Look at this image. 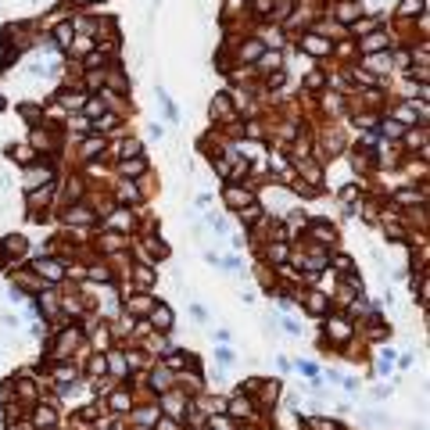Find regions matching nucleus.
<instances>
[{
	"mask_svg": "<svg viewBox=\"0 0 430 430\" xmlns=\"http://www.w3.org/2000/svg\"><path fill=\"white\" fill-rule=\"evenodd\" d=\"M36 272L43 276V280H51V283H54V280H61V266H57V262H51V258H47V262L40 258V262H36Z\"/></svg>",
	"mask_w": 430,
	"mask_h": 430,
	"instance_id": "f257e3e1",
	"label": "nucleus"
},
{
	"mask_svg": "<svg viewBox=\"0 0 430 430\" xmlns=\"http://www.w3.org/2000/svg\"><path fill=\"white\" fill-rule=\"evenodd\" d=\"M155 322H158L161 330H168V326H172V312H168L165 305H161V309H155Z\"/></svg>",
	"mask_w": 430,
	"mask_h": 430,
	"instance_id": "f03ea898",
	"label": "nucleus"
},
{
	"mask_svg": "<svg viewBox=\"0 0 430 430\" xmlns=\"http://www.w3.org/2000/svg\"><path fill=\"white\" fill-rule=\"evenodd\" d=\"M54 420H57V416H54V409H43V405L36 409V423H40V427H51Z\"/></svg>",
	"mask_w": 430,
	"mask_h": 430,
	"instance_id": "7ed1b4c3",
	"label": "nucleus"
},
{
	"mask_svg": "<svg viewBox=\"0 0 430 430\" xmlns=\"http://www.w3.org/2000/svg\"><path fill=\"white\" fill-rule=\"evenodd\" d=\"M90 219H94V215H90L86 208H75V212L68 208V222H90Z\"/></svg>",
	"mask_w": 430,
	"mask_h": 430,
	"instance_id": "20e7f679",
	"label": "nucleus"
},
{
	"mask_svg": "<svg viewBox=\"0 0 430 430\" xmlns=\"http://www.w3.org/2000/svg\"><path fill=\"white\" fill-rule=\"evenodd\" d=\"M305 47H309L312 54H326V51H330L326 43H322V40H316V36H309V40H305Z\"/></svg>",
	"mask_w": 430,
	"mask_h": 430,
	"instance_id": "39448f33",
	"label": "nucleus"
},
{
	"mask_svg": "<svg viewBox=\"0 0 430 430\" xmlns=\"http://www.w3.org/2000/svg\"><path fill=\"white\" fill-rule=\"evenodd\" d=\"M4 244H7V251H11V255H22V251H25V240H22V237H7Z\"/></svg>",
	"mask_w": 430,
	"mask_h": 430,
	"instance_id": "423d86ee",
	"label": "nucleus"
},
{
	"mask_svg": "<svg viewBox=\"0 0 430 430\" xmlns=\"http://www.w3.org/2000/svg\"><path fill=\"white\" fill-rule=\"evenodd\" d=\"M226 201L233 205V208H240L244 201H248V194H240V190H226Z\"/></svg>",
	"mask_w": 430,
	"mask_h": 430,
	"instance_id": "0eeeda50",
	"label": "nucleus"
},
{
	"mask_svg": "<svg viewBox=\"0 0 430 430\" xmlns=\"http://www.w3.org/2000/svg\"><path fill=\"white\" fill-rule=\"evenodd\" d=\"M412 11H423V0H402V14H412Z\"/></svg>",
	"mask_w": 430,
	"mask_h": 430,
	"instance_id": "6e6552de",
	"label": "nucleus"
},
{
	"mask_svg": "<svg viewBox=\"0 0 430 430\" xmlns=\"http://www.w3.org/2000/svg\"><path fill=\"white\" fill-rule=\"evenodd\" d=\"M57 40H61V43H68V40H72V25H68V22H65V25H57Z\"/></svg>",
	"mask_w": 430,
	"mask_h": 430,
	"instance_id": "1a4fd4ad",
	"label": "nucleus"
},
{
	"mask_svg": "<svg viewBox=\"0 0 430 430\" xmlns=\"http://www.w3.org/2000/svg\"><path fill=\"white\" fill-rule=\"evenodd\" d=\"M341 18H344V22L355 18V4H344V7H341Z\"/></svg>",
	"mask_w": 430,
	"mask_h": 430,
	"instance_id": "9d476101",
	"label": "nucleus"
},
{
	"mask_svg": "<svg viewBox=\"0 0 430 430\" xmlns=\"http://www.w3.org/2000/svg\"><path fill=\"white\" fill-rule=\"evenodd\" d=\"M233 412H244V416H248V412H251V405H248V402H240V398H237V402H233Z\"/></svg>",
	"mask_w": 430,
	"mask_h": 430,
	"instance_id": "9b49d317",
	"label": "nucleus"
},
{
	"mask_svg": "<svg viewBox=\"0 0 430 430\" xmlns=\"http://www.w3.org/2000/svg\"><path fill=\"white\" fill-rule=\"evenodd\" d=\"M126 172H144V161H126Z\"/></svg>",
	"mask_w": 430,
	"mask_h": 430,
	"instance_id": "f8f14e48",
	"label": "nucleus"
},
{
	"mask_svg": "<svg viewBox=\"0 0 430 430\" xmlns=\"http://www.w3.org/2000/svg\"><path fill=\"white\" fill-rule=\"evenodd\" d=\"M111 405H115V409H126V405H129V398H126V394H115V402H111Z\"/></svg>",
	"mask_w": 430,
	"mask_h": 430,
	"instance_id": "ddd939ff",
	"label": "nucleus"
},
{
	"mask_svg": "<svg viewBox=\"0 0 430 430\" xmlns=\"http://www.w3.org/2000/svg\"><path fill=\"white\" fill-rule=\"evenodd\" d=\"M309 309H312V312H322V298H319V294H316V298L309 301Z\"/></svg>",
	"mask_w": 430,
	"mask_h": 430,
	"instance_id": "4468645a",
	"label": "nucleus"
},
{
	"mask_svg": "<svg viewBox=\"0 0 430 430\" xmlns=\"http://www.w3.org/2000/svg\"><path fill=\"white\" fill-rule=\"evenodd\" d=\"M79 4H86V0H79Z\"/></svg>",
	"mask_w": 430,
	"mask_h": 430,
	"instance_id": "2eb2a0df",
	"label": "nucleus"
}]
</instances>
